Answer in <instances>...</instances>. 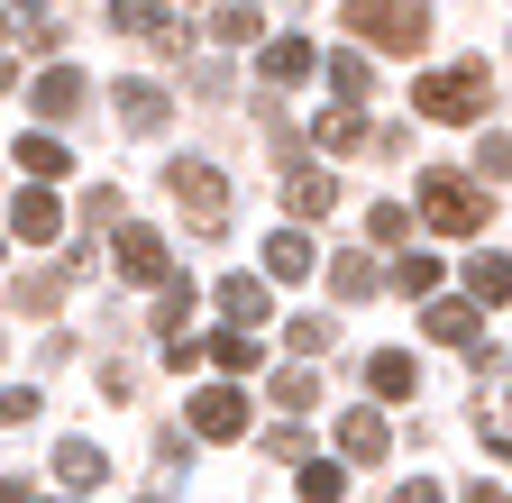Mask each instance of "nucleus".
I'll return each mask as SVG.
<instances>
[{
    "label": "nucleus",
    "mask_w": 512,
    "mask_h": 503,
    "mask_svg": "<svg viewBox=\"0 0 512 503\" xmlns=\"http://www.w3.org/2000/svg\"><path fill=\"white\" fill-rule=\"evenodd\" d=\"M211 37H220V46H256V10H247V0H229V10L211 19Z\"/></svg>",
    "instance_id": "c756f323"
},
{
    "label": "nucleus",
    "mask_w": 512,
    "mask_h": 503,
    "mask_svg": "<svg viewBox=\"0 0 512 503\" xmlns=\"http://www.w3.org/2000/svg\"><path fill=\"white\" fill-rule=\"evenodd\" d=\"M247 430V394L238 385H202L192 394V439H238Z\"/></svg>",
    "instance_id": "39448f33"
},
{
    "label": "nucleus",
    "mask_w": 512,
    "mask_h": 503,
    "mask_svg": "<svg viewBox=\"0 0 512 503\" xmlns=\"http://www.w3.org/2000/svg\"><path fill=\"white\" fill-rule=\"evenodd\" d=\"M10 302H19V311H55V302H64V275H19Z\"/></svg>",
    "instance_id": "cd10ccee"
},
{
    "label": "nucleus",
    "mask_w": 512,
    "mask_h": 503,
    "mask_svg": "<svg viewBox=\"0 0 512 503\" xmlns=\"http://www.w3.org/2000/svg\"><path fill=\"white\" fill-rule=\"evenodd\" d=\"M156 330H165V348L192 339V284H156Z\"/></svg>",
    "instance_id": "4be33fe9"
},
{
    "label": "nucleus",
    "mask_w": 512,
    "mask_h": 503,
    "mask_svg": "<svg viewBox=\"0 0 512 503\" xmlns=\"http://www.w3.org/2000/svg\"><path fill=\"white\" fill-rule=\"evenodd\" d=\"M330 202H339V183H330V174H320L311 156H302V165H284V211H293V220H320V211H330Z\"/></svg>",
    "instance_id": "9b49d317"
},
{
    "label": "nucleus",
    "mask_w": 512,
    "mask_h": 503,
    "mask_svg": "<svg viewBox=\"0 0 512 503\" xmlns=\"http://www.w3.org/2000/svg\"><path fill=\"white\" fill-rule=\"evenodd\" d=\"M19 10H46V0H19Z\"/></svg>",
    "instance_id": "ea45409f"
},
{
    "label": "nucleus",
    "mask_w": 512,
    "mask_h": 503,
    "mask_svg": "<svg viewBox=\"0 0 512 503\" xmlns=\"http://www.w3.org/2000/svg\"><path fill=\"white\" fill-rule=\"evenodd\" d=\"M366 385H375V403H412V394H421V366H412L403 348H375V357H366Z\"/></svg>",
    "instance_id": "f8f14e48"
},
{
    "label": "nucleus",
    "mask_w": 512,
    "mask_h": 503,
    "mask_svg": "<svg viewBox=\"0 0 512 503\" xmlns=\"http://www.w3.org/2000/svg\"><path fill=\"white\" fill-rule=\"evenodd\" d=\"M55 476H64V485H74V494H92V485L110 476V458L92 449V439H64V449H55Z\"/></svg>",
    "instance_id": "aec40b11"
},
{
    "label": "nucleus",
    "mask_w": 512,
    "mask_h": 503,
    "mask_svg": "<svg viewBox=\"0 0 512 503\" xmlns=\"http://www.w3.org/2000/svg\"><path fill=\"white\" fill-rule=\"evenodd\" d=\"M330 293H339V302H375V293H384V266H375V257H330Z\"/></svg>",
    "instance_id": "a211bd4d"
},
{
    "label": "nucleus",
    "mask_w": 512,
    "mask_h": 503,
    "mask_svg": "<svg viewBox=\"0 0 512 503\" xmlns=\"http://www.w3.org/2000/svg\"><path fill=\"white\" fill-rule=\"evenodd\" d=\"M366 238L394 247V238H403V202H375V211H366Z\"/></svg>",
    "instance_id": "473e14b6"
},
{
    "label": "nucleus",
    "mask_w": 512,
    "mask_h": 503,
    "mask_svg": "<svg viewBox=\"0 0 512 503\" xmlns=\"http://www.w3.org/2000/svg\"><path fill=\"white\" fill-rule=\"evenodd\" d=\"M83 92H92V83H83L74 65H46L28 101H37V119H74V110H83Z\"/></svg>",
    "instance_id": "ddd939ff"
},
{
    "label": "nucleus",
    "mask_w": 512,
    "mask_h": 503,
    "mask_svg": "<svg viewBox=\"0 0 512 503\" xmlns=\"http://www.w3.org/2000/svg\"><path fill=\"white\" fill-rule=\"evenodd\" d=\"M421 220H430L439 238H476V229H485V193H476V174L430 165V174H421Z\"/></svg>",
    "instance_id": "f03ea898"
},
{
    "label": "nucleus",
    "mask_w": 512,
    "mask_h": 503,
    "mask_svg": "<svg viewBox=\"0 0 512 503\" xmlns=\"http://www.w3.org/2000/svg\"><path fill=\"white\" fill-rule=\"evenodd\" d=\"M0 357H10V330H0Z\"/></svg>",
    "instance_id": "a19ab883"
},
{
    "label": "nucleus",
    "mask_w": 512,
    "mask_h": 503,
    "mask_svg": "<svg viewBox=\"0 0 512 503\" xmlns=\"http://www.w3.org/2000/svg\"><path fill=\"white\" fill-rule=\"evenodd\" d=\"M147 503H156V494H147Z\"/></svg>",
    "instance_id": "37998d69"
},
{
    "label": "nucleus",
    "mask_w": 512,
    "mask_h": 503,
    "mask_svg": "<svg viewBox=\"0 0 512 503\" xmlns=\"http://www.w3.org/2000/svg\"><path fill=\"white\" fill-rule=\"evenodd\" d=\"M485 101H494L485 65H439V74H421V83H412V110H421V119H448V129H467Z\"/></svg>",
    "instance_id": "7ed1b4c3"
},
{
    "label": "nucleus",
    "mask_w": 512,
    "mask_h": 503,
    "mask_svg": "<svg viewBox=\"0 0 512 503\" xmlns=\"http://www.w3.org/2000/svg\"><path fill=\"white\" fill-rule=\"evenodd\" d=\"M394 284H403V293H421V302H430V293H439V257H403V266H394Z\"/></svg>",
    "instance_id": "7c9ffc66"
},
{
    "label": "nucleus",
    "mask_w": 512,
    "mask_h": 503,
    "mask_svg": "<svg viewBox=\"0 0 512 503\" xmlns=\"http://www.w3.org/2000/svg\"><path fill=\"white\" fill-rule=\"evenodd\" d=\"M110 110H119V129H128V138H156L174 101H165L156 83H119V92H110Z\"/></svg>",
    "instance_id": "1a4fd4ad"
},
{
    "label": "nucleus",
    "mask_w": 512,
    "mask_h": 503,
    "mask_svg": "<svg viewBox=\"0 0 512 503\" xmlns=\"http://www.w3.org/2000/svg\"><path fill=\"white\" fill-rule=\"evenodd\" d=\"M202 357H211L220 375H256V330H220V339H211Z\"/></svg>",
    "instance_id": "5701e85b"
},
{
    "label": "nucleus",
    "mask_w": 512,
    "mask_h": 503,
    "mask_svg": "<svg viewBox=\"0 0 512 503\" xmlns=\"http://www.w3.org/2000/svg\"><path fill=\"white\" fill-rule=\"evenodd\" d=\"M0 503H37V494H28V485H19V476H0Z\"/></svg>",
    "instance_id": "4c0bfd02"
},
{
    "label": "nucleus",
    "mask_w": 512,
    "mask_h": 503,
    "mask_svg": "<svg viewBox=\"0 0 512 503\" xmlns=\"http://www.w3.org/2000/svg\"><path fill=\"white\" fill-rule=\"evenodd\" d=\"M220 311L238 330H266L275 321V293H266V275H220Z\"/></svg>",
    "instance_id": "9d476101"
},
{
    "label": "nucleus",
    "mask_w": 512,
    "mask_h": 503,
    "mask_svg": "<svg viewBox=\"0 0 512 503\" xmlns=\"http://www.w3.org/2000/svg\"><path fill=\"white\" fill-rule=\"evenodd\" d=\"M10 229H19L28 247H55V238H64V202L46 193V183H28V193L10 202Z\"/></svg>",
    "instance_id": "0eeeda50"
},
{
    "label": "nucleus",
    "mask_w": 512,
    "mask_h": 503,
    "mask_svg": "<svg viewBox=\"0 0 512 503\" xmlns=\"http://www.w3.org/2000/svg\"><path fill=\"white\" fill-rule=\"evenodd\" d=\"M10 74H19V55H10V46H0V92H10Z\"/></svg>",
    "instance_id": "58836bf2"
},
{
    "label": "nucleus",
    "mask_w": 512,
    "mask_h": 503,
    "mask_svg": "<svg viewBox=\"0 0 512 503\" xmlns=\"http://www.w3.org/2000/svg\"><path fill=\"white\" fill-rule=\"evenodd\" d=\"M0 421H37V385H10V394H0Z\"/></svg>",
    "instance_id": "f704fd0d"
},
{
    "label": "nucleus",
    "mask_w": 512,
    "mask_h": 503,
    "mask_svg": "<svg viewBox=\"0 0 512 503\" xmlns=\"http://www.w3.org/2000/svg\"><path fill=\"white\" fill-rule=\"evenodd\" d=\"M119 220V183H92V193H83V229H110Z\"/></svg>",
    "instance_id": "2f4dec72"
},
{
    "label": "nucleus",
    "mask_w": 512,
    "mask_h": 503,
    "mask_svg": "<svg viewBox=\"0 0 512 503\" xmlns=\"http://www.w3.org/2000/svg\"><path fill=\"white\" fill-rule=\"evenodd\" d=\"M311 266H320V257H311L302 229H275V238H266V275H275V284H302Z\"/></svg>",
    "instance_id": "dca6fc26"
},
{
    "label": "nucleus",
    "mask_w": 512,
    "mask_h": 503,
    "mask_svg": "<svg viewBox=\"0 0 512 503\" xmlns=\"http://www.w3.org/2000/svg\"><path fill=\"white\" fill-rule=\"evenodd\" d=\"M275 403H284V412H311V403H320V375H311V366H284V375H275Z\"/></svg>",
    "instance_id": "bb28decb"
},
{
    "label": "nucleus",
    "mask_w": 512,
    "mask_h": 503,
    "mask_svg": "<svg viewBox=\"0 0 512 503\" xmlns=\"http://www.w3.org/2000/svg\"><path fill=\"white\" fill-rule=\"evenodd\" d=\"M339 28L384 46V55H421L430 46V0H339Z\"/></svg>",
    "instance_id": "f257e3e1"
},
{
    "label": "nucleus",
    "mask_w": 512,
    "mask_h": 503,
    "mask_svg": "<svg viewBox=\"0 0 512 503\" xmlns=\"http://www.w3.org/2000/svg\"><path fill=\"white\" fill-rule=\"evenodd\" d=\"M19 174H28V183H64V174H74V156H64V138H37V129H28V138H19Z\"/></svg>",
    "instance_id": "f3484780"
},
{
    "label": "nucleus",
    "mask_w": 512,
    "mask_h": 503,
    "mask_svg": "<svg viewBox=\"0 0 512 503\" xmlns=\"http://www.w3.org/2000/svg\"><path fill=\"white\" fill-rule=\"evenodd\" d=\"M421 330H430L439 348H476L485 321H476V302H439V293H430V321H421Z\"/></svg>",
    "instance_id": "2eb2a0df"
},
{
    "label": "nucleus",
    "mask_w": 512,
    "mask_h": 503,
    "mask_svg": "<svg viewBox=\"0 0 512 503\" xmlns=\"http://www.w3.org/2000/svg\"><path fill=\"white\" fill-rule=\"evenodd\" d=\"M247 10H256V0H247Z\"/></svg>",
    "instance_id": "79ce46f5"
},
{
    "label": "nucleus",
    "mask_w": 512,
    "mask_h": 503,
    "mask_svg": "<svg viewBox=\"0 0 512 503\" xmlns=\"http://www.w3.org/2000/svg\"><path fill=\"white\" fill-rule=\"evenodd\" d=\"M366 83H375V74H366V55H348V46H339V55H330V92L357 110V101H366Z\"/></svg>",
    "instance_id": "393cba45"
},
{
    "label": "nucleus",
    "mask_w": 512,
    "mask_h": 503,
    "mask_svg": "<svg viewBox=\"0 0 512 503\" xmlns=\"http://www.w3.org/2000/svg\"><path fill=\"white\" fill-rule=\"evenodd\" d=\"M110 28H128V37H156V28H165V0H110Z\"/></svg>",
    "instance_id": "a878e982"
},
{
    "label": "nucleus",
    "mask_w": 512,
    "mask_h": 503,
    "mask_svg": "<svg viewBox=\"0 0 512 503\" xmlns=\"http://www.w3.org/2000/svg\"><path fill=\"white\" fill-rule=\"evenodd\" d=\"M311 138H320V156H357V147H366L375 129H366V119H357V110H330V119H320V129H311Z\"/></svg>",
    "instance_id": "412c9836"
},
{
    "label": "nucleus",
    "mask_w": 512,
    "mask_h": 503,
    "mask_svg": "<svg viewBox=\"0 0 512 503\" xmlns=\"http://www.w3.org/2000/svg\"><path fill=\"white\" fill-rule=\"evenodd\" d=\"M394 503H439V485H430V476H403V485H394Z\"/></svg>",
    "instance_id": "c9c22d12"
},
{
    "label": "nucleus",
    "mask_w": 512,
    "mask_h": 503,
    "mask_svg": "<svg viewBox=\"0 0 512 503\" xmlns=\"http://www.w3.org/2000/svg\"><path fill=\"white\" fill-rule=\"evenodd\" d=\"M284 339H293V357H320V348H330V311H302V321H284Z\"/></svg>",
    "instance_id": "c85d7f7f"
},
{
    "label": "nucleus",
    "mask_w": 512,
    "mask_h": 503,
    "mask_svg": "<svg viewBox=\"0 0 512 503\" xmlns=\"http://www.w3.org/2000/svg\"><path fill=\"white\" fill-rule=\"evenodd\" d=\"M467 302H476V311L512 302V257H467Z\"/></svg>",
    "instance_id": "6ab92c4d"
},
{
    "label": "nucleus",
    "mask_w": 512,
    "mask_h": 503,
    "mask_svg": "<svg viewBox=\"0 0 512 503\" xmlns=\"http://www.w3.org/2000/svg\"><path fill=\"white\" fill-rule=\"evenodd\" d=\"M311 74H320L311 37H275V46H266V83H275V92H293V83H311Z\"/></svg>",
    "instance_id": "4468645a"
},
{
    "label": "nucleus",
    "mask_w": 512,
    "mask_h": 503,
    "mask_svg": "<svg viewBox=\"0 0 512 503\" xmlns=\"http://www.w3.org/2000/svg\"><path fill=\"white\" fill-rule=\"evenodd\" d=\"M458 503H512V494H503V485H467Z\"/></svg>",
    "instance_id": "e433bc0d"
},
{
    "label": "nucleus",
    "mask_w": 512,
    "mask_h": 503,
    "mask_svg": "<svg viewBox=\"0 0 512 503\" xmlns=\"http://www.w3.org/2000/svg\"><path fill=\"white\" fill-rule=\"evenodd\" d=\"M348 494V467L339 458H302V503H339Z\"/></svg>",
    "instance_id": "b1692460"
},
{
    "label": "nucleus",
    "mask_w": 512,
    "mask_h": 503,
    "mask_svg": "<svg viewBox=\"0 0 512 503\" xmlns=\"http://www.w3.org/2000/svg\"><path fill=\"white\" fill-rule=\"evenodd\" d=\"M165 183H174V211L202 229V238H220V229H229V183H220V165L174 156V165H165Z\"/></svg>",
    "instance_id": "20e7f679"
},
{
    "label": "nucleus",
    "mask_w": 512,
    "mask_h": 503,
    "mask_svg": "<svg viewBox=\"0 0 512 503\" xmlns=\"http://www.w3.org/2000/svg\"><path fill=\"white\" fill-rule=\"evenodd\" d=\"M476 165H485V174H503V183H512V138H476Z\"/></svg>",
    "instance_id": "72a5a7b5"
},
{
    "label": "nucleus",
    "mask_w": 512,
    "mask_h": 503,
    "mask_svg": "<svg viewBox=\"0 0 512 503\" xmlns=\"http://www.w3.org/2000/svg\"><path fill=\"white\" fill-rule=\"evenodd\" d=\"M384 449H394V430H384V412H375V403H357V412L339 421V458H348V467H375Z\"/></svg>",
    "instance_id": "6e6552de"
},
{
    "label": "nucleus",
    "mask_w": 512,
    "mask_h": 503,
    "mask_svg": "<svg viewBox=\"0 0 512 503\" xmlns=\"http://www.w3.org/2000/svg\"><path fill=\"white\" fill-rule=\"evenodd\" d=\"M119 275H128V284H174L165 238H156V229H119Z\"/></svg>",
    "instance_id": "423d86ee"
}]
</instances>
